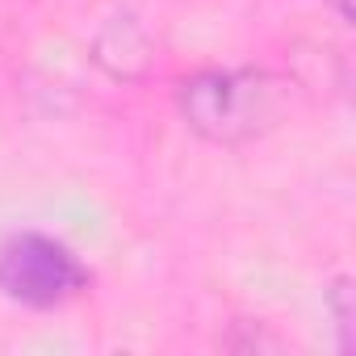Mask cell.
Segmentation results:
<instances>
[{
	"label": "cell",
	"instance_id": "cell-5",
	"mask_svg": "<svg viewBox=\"0 0 356 356\" xmlns=\"http://www.w3.org/2000/svg\"><path fill=\"white\" fill-rule=\"evenodd\" d=\"M331 5L339 9V17H348V0H331Z\"/></svg>",
	"mask_w": 356,
	"mask_h": 356
},
{
	"label": "cell",
	"instance_id": "cell-2",
	"mask_svg": "<svg viewBox=\"0 0 356 356\" xmlns=\"http://www.w3.org/2000/svg\"><path fill=\"white\" fill-rule=\"evenodd\" d=\"M88 289V268L80 256L42 231H17L0 243V293L17 306L51 310Z\"/></svg>",
	"mask_w": 356,
	"mask_h": 356
},
{
	"label": "cell",
	"instance_id": "cell-1",
	"mask_svg": "<svg viewBox=\"0 0 356 356\" xmlns=\"http://www.w3.org/2000/svg\"><path fill=\"white\" fill-rule=\"evenodd\" d=\"M293 84L268 67H214L181 84L176 109L185 126L214 147H243L285 122Z\"/></svg>",
	"mask_w": 356,
	"mask_h": 356
},
{
	"label": "cell",
	"instance_id": "cell-3",
	"mask_svg": "<svg viewBox=\"0 0 356 356\" xmlns=\"http://www.w3.org/2000/svg\"><path fill=\"white\" fill-rule=\"evenodd\" d=\"M92 59L113 80H138L151 67V34L143 30L138 17L118 13L92 34Z\"/></svg>",
	"mask_w": 356,
	"mask_h": 356
},
{
	"label": "cell",
	"instance_id": "cell-4",
	"mask_svg": "<svg viewBox=\"0 0 356 356\" xmlns=\"http://www.w3.org/2000/svg\"><path fill=\"white\" fill-rule=\"evenodd\" d=\"M327 310H331V323H335V335H339V352H352L356 348V298H352V281L348 277L331 281Z\"/></svg>",
	"mask_w": 356,
	"mask_h": 356
}]
</instances>
